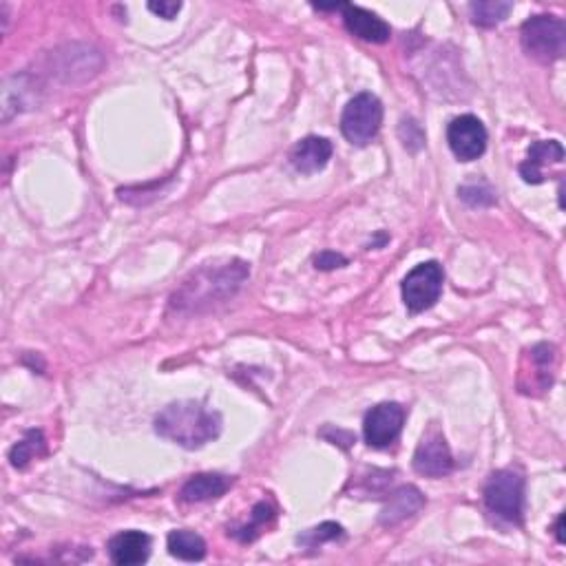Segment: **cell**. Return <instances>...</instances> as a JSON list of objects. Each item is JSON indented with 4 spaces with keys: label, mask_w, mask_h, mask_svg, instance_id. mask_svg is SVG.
I'll return each mask as SVG.
<instances>
[{
    "label": "cell",
    "mask_w": 566,
    "mask_h": 566,
    "mask_svg": "<svg viewBox=\"0 0 566 566\" xmlns=\"http://www.w3.org/2000/svg\"><path fill=\"white\" fill-rule=\"evenodd\" d=\"M250 268L244 261H228L224 266H206L171 297V308L177 312H202L217 303H224L244 286Z\"/></svg>",
    "instance_id": "cell-1"
},
{
    "label": "cell",
    "mask_w": 566,
    "mask_h": 566,
    "mask_svg": "<svg viewBox=\"0 0 566 566\" xmlns=\"http://www.w3.org/2000/svg\"><path fill=\"white\" fill-rule=\"evenodd\" d=\"M155 432L193 452L222 434V416L197 401L171 403L155 416Z\"/></svg>",
    "instance_id": "cell-2"
},
{
    "label": "cell",
    "mask_w": 566,
    "mask_h": 566,
    "mask_svg": "<svg viewBox=\"0 0 566 566\" xmlns=\"http://www.w3.org/2000/svg\"><path fill=\"white\" fill-rule=\"evenodd\" d=\"M524 51L540 62H555L566 51V25L555 16H533L520 29Z\"/></svg>",
    "instance_id": "cell-3"
},
{
    "label": "cell",
    "mask_w": 566,
    "mask_h": 566,
    "mask_svg": "<svg viewBox=\"0 0 566 566\" xmlns=\"http://www.w3.org/2000/svg\"><path fill=\"white\" fill-rule=\"evenodd\" d=\"M485 505L496 518L509 524H522L524 518V478L513 469L491 474L485 485Z\"/></svg>",
    "instance_id": "cell-4"
},
{
    "label": "cell",
    "mask_w": 566,
    "mask_h": 566,
    "mask_svg": "<svg viewBox=\"0 0 566 566\" xmlns=\"http://www.w3.org/2000/svg\"><path fill=\"white\" fill-rule=\"evenodd\" d=\"M383 122V104L372 93H359L348 104H345L341 115V131L345 140L365 146L370 144Z\"/></svg>",
    "instance_id": "cell-5"
},
{
    "label": "cell",
    "mask_w": 566,
    "mask_h": 566,
    "mask_svg": "<svg viewBox=\"0 0 566 566\" xmlns=\"http://www.w3.org/2000/svg\"><path fill=\"white\" fill-rule=\"evenodd\" d=\"M558 368V350L551 343H538L524 350L518 368V392L524 396H542L549 390Z\"/></svg>",
    "instance_id": "cell-6"
},
{
    "label": "cell",
    "mask_w": 566,
    "mask_h": 566,
    "mask_svg": "<svg viewBox=\"0 0 566 566\" xmlns=\"http://www.w3.org/2000/svg\"><path fill=\"white\" fill-rule=\"evenodd\" d=\"M443 283H445V272L438 261L418 264L410 275L403 279L401 286L407 310L412 314H418L434 308L436 301L440 299V292H443Z\"/></svg>",
    "instance_id": "cell-7"
},
{
    "label": "cell",
    "mask_w": 566,
    "mask_h": 566,
    "mask_svg": "<svg viewBox=\"0 0 566 566\" xmlns=\"http://www.w3.org/2000/svg\"><path fill=\"white\" fill-rule=\"evenodd\" d=\"M447 142L460 162H474L487 149V129L476 115H458L449 122Z\"/></svg>",
    "instance_id": "cell-8"
},
{
    "label": "cell",
    "mask_w": 566,
    "mask_h": 566,
    "mask_svg": "<svg viewBox=\"0 0 566 566\" xmlns=\"http://www.w3.org/2000/svg\"><path fill=\"white\" fill-rule=\"evenodd\" d=\"M405 423V410L398 403H381L365 414L363 436L365 443L374 449L390 447L401 436Z\"/></svg>",
    "instance_id": "cell-9"
},
{
    "label": "cell",
    "mask_w": 566,
    "mask_h": 566,
    "mask_svg": "<svg viewBox=\"0 0 566 566\" xmlns=\"http://www.w3.org/2000/svg\"><path fill=\"white\" fill-rule=\"evenodd\" d=\"M414 469L427 478H443L452 474L454 456L449 452V445L443 436L429 434L421 440L414 454Z\"/></svg>",
    "instance_id": "cell-10"
},
{
    "label": "cell",
    "mask_w": 566,
    "mask_h": 566,
    "mask_svg": "<svg viewBox=\"0 0 566 566\" xmlns=\"http://www.w3.org/2000/svg\"><path fill=\"white\" fill-rule=\"evenodd\" d=\"M341 14H343L345 29H348L352 36L365 40V43L383 45L392 36L390 25H387L383 18L368 12V9L354 7V5H343Z\"/></svg>",
    "instance_id": "cell-11"
},
{
    "label": "cell",
    "mask_w": 566,
    "mask_h": 566,
    "mask_svg": "<svg viewBox=\"0 0 566 566\" xmlns=\"http://www.w3.org/2000/svg\"><path fill=\"white\" fill-rule=\"evenodd\" d=\"M109 558L118 566L144 564L151 555V538L142 531H122L107 544Z\"/></svg>",
    "instance_id": "cell-12"
},
{
    "label": "cell",
    "mask_w": 566,
    "mask_h": 566,
    "mask_svg": "<svg viewBox=\"0 0 566 566\" xmlns=\"http://www.w3.org/2000/svg\"><path fill=\"white\" fill-rule=\"evenodd\" d=\"M332 142L328 138H319V135H310V138L301 140L290 153V162L295 171L303 175L319 173L328 166L332 157Z\"/></svg>",
    "instance_id": "cell-13"
},
{
    "label": "cell",
    "mask_w": 566,
    "mask_h": 566,
    "mask_svg": "<svg viewBox=\"0 0 566 566\" xmlns=\"http://www.w3.org/2000/svg\"><path fill=\"white\" fill-rule=\"evenodd\" d=\"M564 160V149L558 140H540L529 146L527 160L520 164V177L527 184H542V166L560 164Z\"/></svg>",
    "instance_id": "cell-14"
},
{
    "label": "cell",
    "mask_w": 566,
    "mask_h": 566,
    "mask_svg": "<svg viewBox=\"0 0 566 566\" xmlns=\"http://www.w3.org/2000/svg\"><path fill=\"white\" fill-rule=\"evenodd\" d=\"M423 507H425V496L421 494V491L412 485L401 487V489H396L390 496V500L385 502L379 522L383 524V527H394V524L412 518L414 513H418Z\"/></svg>",
    "instance_id": "cell-15"
},
{
    "label": "cell",
    "mask_w": 566,
    "mask_h": 566,
    "mask_svg": "<svg viewBox=\"0 0 566 566\" xmlns=\"http://www.w3.org/2000/svg\"><path fill=\"white\" fill-rule=\"evenodd\" d=\"M233 485V480L222 474H199L182 487L180 496L184 502H208L222 498Z\"/></svg>",
    "instance_id": "cell-16"
},
{
    "label": "cell",
    "mask_w": 566,
    "mask_h": 566,
    "mask_svg": "<svg viewBox=\"0 0 566 566\" xmlns=\"http://www.w3.org/2000/svg\"><path fill=\"white\" fill-rule=\"evenodd\" d=\"M169 551L173 558L184 560V562H197L206 555V542L202 536H197L195 531H171L169 533Z\"/></svg>",
    "instance_id": "cell-17"
},
{
    "label": "cell",
    "mask_w": 566,
    "mask_h": 566,
    "mask_svg": "<svg viewBox=\"0 0 566 566\" xmlns=\"http://www.w3.org/2000/svg\"><path fill=\"white\" fill-rule=\"evenodd\" d=\"M511 9L513 5L507 0H482V3L469 5V14L478 27H496L509 16Z\"/></svg>",
    "instance_id": "cell-18"
},
{
    "label": "cell",
    "mask_w": 566,
    "mask_h": 566,
    "mask_svg": "<svg viewBox=\"0 0 566 566\" xmlns=\"http://www.w3.org/2000/svg\"><path fill=\"white\" fill-rule=\"evenodd\" d=\"M43 452H45L43 432L31 429V432L25 434L23 440H18V443L12 447V452H9V460H12V465L16 469H25L31 460H36V456H40Z\"/></svg>",
    "instance_id": "cell-19"
},
{
    "label": "cell",
    "mask_w": 566,
    "mask_h": 566,
    "mask_svg": "<svg viewBox=\"0 0 566 566\" xmlns=\"http://www.w3.org/2000/svg\"><path fill=\"white\" fill-rule=\"evenodd\" d=\"M275 518V511H272L270 505H266V502H259V505L253 509V518H250L248 524H244V527L233 531V536L241 542H253L261 529H266L268 527V522Z\"/></svg>",
    "instance_id": "cell-20"
},
{
    "label": "cell",
    "mask_w": 566,
    "mask_h": 566,
    "mask_svg": "<svg viewBox=\"0 0 566 566\" xmlns=\"http://www.w3.org/2000/svg\"><path fill=\"white\" fill-rule=\"evenodd\" d=\"M337 538H343L341 524L323 522V524H319V527H314V529L303 533V536H299V544H303V547H308V549H317V547H321L323 542H332Z\"/></svg>",
    "instance_id": "cell-21"
},
{
    "label": "cell",
    "mask_w": 566,
    "mask_h": 566,
    "mask_svg": "<svg viewBox=\"0 0 566 566\" xmlns=\"http://www.w3.org/2000/svg\"><path fill=\"white\" fill-rule=\"evenodd\" d=\"M460 199H465L469 206H491L496 202V193L489 186H460L458 188Z\"/></svg>",
    "instance_id": "cell-22"
},
{
    "label": "cell",
    "mask_w": 566,
    "mask_h": 566,
    "mask_svg": "<svg viewBox=\"0 0 566 566\" xmlns=\"http://www.w3.org/2000/svg\"><path fill=\"white\" fill-rule=\"evenodd\" d=\"M398 131H407V135H401V138H403V144L410 151H418L425 144V133L421 131V127H418V124L412 118L403 120L401 129H398Z\"/></svg>",
    "instance_id": "cell-23"
},
{
    "label": "cell",
    "mask_w": 566,
    "mask_h": 566,
    "mask_svg": "<svg viewBox=\"0 0 566 566\" xmlns=\"http://www.w3.org/2000/svg\"><path fill=\"white\" fill-rule=\"evenodd\" d=\"M343 266H348V259L339 255V253H332V250H323L321 255L314 257V268L323 270V272L337 270V268H343Z\"/></svg>",
    "instance_id": "cell-24"
},
{
    "label": "cell",
    "mask_w": 566,
    "mask_h": 566,
    "mask_svg": "<svg viewBox=\"0 0 566 566\" xmlns=\"http://www.w3.org/2000/svg\"><path fill=\"white\" fill-rule=\"evenodd\" d=\"M149 9L164 20H173L177 14H180L182 3H175V0H160V3H149Z\"/></svg>",
    "instance_id": "cell-25"
},
{
    "label": "cell",
    "mask_w": 566,
    "mask_h": 566,
    "mask_svg": "<svg viewBox=\"0 0 566 566\" xmlns=\"http://www.w3.org/2000/svg\"><path fill=\"white\" fill-rule=\"evenodd\" d=\"M564 516H560L558 518V524H555V536H558V542H562L564 544Z\"/></svg>",
    "instance_id": "cell-26"
}]
</instances>
